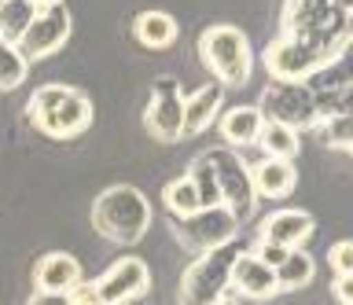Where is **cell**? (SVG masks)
I'll return each instance as SVG.
<instances>
[{
    "mask_svg": "<svg viewBox=\"0 0 353 305\" xmlns=\"http://www.w3.org/2000/svg\"><path fill=\"white\" fill-rule=\"evenodd\" d=\"M26 118L52 140H74L92 125V100L74 85H41L26 103Z\"/></svg>",
    "mask_w": 353,
    "mask_h": 305,
    "instance_id": "cell-1",
    "label": "cell"
},
{
    "mask_svg": "<svg viewBox=\"0 0 353 305\" xmlns=\"http://www.w3.org/2000/svg\"><path fill=\"white\" fill-rule=\"evenodd\" d=\"M188 180H192L195 188V199L203 210H210V206H221V191H217V177H214V166H210L206 151L203 155L192 158V166H188Z\"/></svg>",
    "mask_w": 353,
    "mask_h": 305,
    "instance_id": "cell-22",
    "label": "cell"
},
{
    "mask_svg": "<svg viewBox=\"0 0 353 305\" xmlns=\"http://www.w3.org/2000/svg\"><path fill=\"white\" fill-rule=\"evenodd\" d=\"M70 305H103V298H99V287H96V280H81L77 287L70 291Z\"/></svg>",
    "mask_w": 353,
    "mask_h": 305,
    "instance_id": "cell-28",
    "label": "cell"
},
{
    "mask_svg": "<svg viewBox=\"0 0 353 305\" xmlns=\"http://www.w3.org/2000/svg\"><path fill=\"white\" fill-rule=\"evenodd\" d=\"M250 254L258 257L261 265L276 269V265H280V261H283L287 254H291V250H287V246H276V243H269V239H258V243H254V250H250Z\"/></svg>",
    "mask_w": 353,
    "mask_h": 305,
    "instance_id": "cell-27",
    "label": "cell"
},
{
    "mask_svg": "<svg viewBox=\"0 0 353 305\" xmlns=\"http://www.w3.org/2000/svg\"><path fill=\"white\" fill-rule=\"evenodd\" d=\"M33 4V12H44V8H63L66 0H30Z\"/></svg>",
    "mask_w": 353,
    "mask_h": 305,
    "instance_id": "cell-32",
    "label": "cell"
},
{
    "mask_svg": "<svg viewBox=\"0 0 353 305\" xmlns=\"http://www.w3.org/2000/svg\"><path fill=\"white\" fill-rule=\"evenodd\" d=\"M26 305H70V294H55V291H33Z\"/></svg>",
    "mask_w": 353,
    "mask_h": 305,
    "instance_id": "cell-29",
    "label": "cell"
},
{
    "mask_svg": "<svg viewBox=\"0 0 353 305\" xmlns=\"http://www.w3.org/2000/svg\"><path fill=\"white\" fill-rule=\"evenodd\" d=\"M261 133V114L258 107H228L221 114V136H225V147L239 151V147H250Z\"/></svg>",
    "mask_w": 353,
    "mask_h": 305,
    "instance_id": "cell-18",
    "label": "cell"
},
{
    "mask_svg": "<svg viewBox=\"0 0 353 305\" xmlns=\"http://www.w3.org/2000/svg\"><path fill=\"white\" fill-rule=\"evenodd\" d=\"M210 166H214V177H217V191H221V206L236 217V221H250L254 217V188H250V166L239 158V151L232 147H210L206 151Z\"/></svg>",
    "mask_w": 353,
    "mask_h": 305,
    "instance_id": "cell-5",
    "label": "cell"
},
{
    "mask_svg": "<svg viewBox=\"0 0 353 305\" xmlns=\"http://www.w3.org/2000/svg\"><path fill=\"white\" fill-rule=\"evenodd\" d=\"M66 41H70V12H66V4H63V8H44V12L33 15L15 48L22 52L26 63H37V59L55 56Z\"/></svg>",
    "mask_w": 353,
    "mask_h": 305,
    "instance_id": "cell-9",
    "label": "cell"
},
{
    "mask_svg": "<svg viewBox=\"0 0 353 305\" xmlns=\"http://www.w3.org/2000/svg\"><path fill=\"white\" fill-rule=\"evenodd\" d=\"M239 257L236 246H221L210 254H199L184 269L181 287H176V305H214L228 298V269Z\"/></svg>",
    "mask_w": 353,
    "mask_h": 305,
    "instance_id": "cell-4",
    "label": "cell"
},
{
    "mask_svg": "<svg viewBox=\"0 0 353 305\" xmlns=\"http://www.w3.org/2000/svg\"><path fill=\"white\" fill-rule=\"evenodd\" d=\"M132 37L151 52H165L181 37V26H176V19L170 12H140L132 19Z\"/></svg>",
    "mask_w": 353,
    "mask_h": 305,
    "instance_id": "cell-17",
    "label": "cell"
},
{
    "mask_svg": "<svg viewBox=\"0 0 353 305\" xmlns=\"http://www.w3.org/2000/svg\"><path fill=\"white\" fill-rule=\"evenodd\" d=\"M221 100H225V89H221L217 81H214V85H203V89H195L192 96H184V136L206 133V129L217 122Z\"/></svg>",
    "mask_w": 353,
    "mask_h": 305,
    "instance_id": "cell-16",
    "label": "cell"
},
{
    "mask_svg": "<svg viewBox=\"0 0 353 305\" xmlns=\"http://www.w3.org/2000/svg\"><path fill=\"white\" fill-rule=\"evenodd\" d=\"M316 133H320V144H324V147H335V151H350L353 147V122H350V114L320 118Z\"/></svg>",
    "mask_w": 353,
    "mask_h": 305,
    "instance_id": "cell-25",
    "label": "cell"
},
{
    "mask_svg": "<svg viewBox=\"0 0 353 305\" xmlns=\"http://www.w3.org/2000/svg\"><path fill=\"white\" fill-rule=\"evenodd\" d=\"M81 261L74 254H63V250H52L44 254L37 265H33V287L37 291H55V294H70L77 283H81Z\"/></svg>",
    "mask_w": 353,
    "mask_h": 305,
    "instance_id": "cell-14",
    "label": "cell"
},
{
    "mask_svg": "<svg viewBox=\"0 0 353 305\" xmlns=\"http://www.w3.org/2000/svg\"><path fill=\"white\" fill-rule=\"evenodd\" d=\"M261 122H280L287 129H309L316 125V107H313V92L305 81H269L258 103Z\"/></svg>",
    "mask_w": 353,
    "mask_h": 305,
    "instance_id": "cell-6",
    "label": "cell"
},
{
    "mask_svg": "<svg viewBox=\"0 0 353 305\" xmlns=\"http://www.w3.org/2000/svg\"><path fill=\"white\" fill-rule=\"evenodd\" d=\"M335 298L339 305H353V276H335Z\"/></svg>",
    "mask_w": 353,
    "mask_h": 305,
    "instance_id": "cell-30",
    "label": "cell"
},
{
    "mask_svg": "<svg viewBox=\"0 0 353 305\" xmlns=\"http://www.w3.org/2000/svg\"><path fill=\"white\" fill-rule=\"evenodd\" d=\"M327 63H335V59H327L324 52L309 48V45H302V41H294V37H283V34L265 48V70H269V81H309L320 67H327Z\"/></svg>",
    "mask_w": 353,
    "mask_h": 305,
    "instance_id": "cell-8",
    "label": "cell"
},
{
    "mask_svg": "<svg viewBox=\"0 0 353 305\" xmlns=\"http://www.w3.org/2000/svg\"><path fill=\"white\" fill-rule=\"evenodd\" d=\"M92 228L118 246H132L151 228V202L132 184H114L92 202Z\"/></svg>",
    "mask_w": 353,
    "mask_h": 305,
    "instance_id": "cell-2",
    "label": "cell"
},
{
    "mask_svg": "<svg viewBox=\"0 0 353 305\" xmlns=\"http://www.w3.org/2000/svg\"><path fill=\"white\" fill-rule=\"evenodd\" d=\"M228 291H236V294H243V298H250V302H269L272 294H280L276 291V272L269 265H261L250 250H239V257L232 261Z\"/></svg>",
    "mask_w": 353,
    "mask_h": 305,
    "instance_id": "cell-12",
    "label": "cell"
},
{
    "mask_svg": "<svg viewBox=\"0 0 353 305\" xmlns=\"http://www.w3.org/2000/svg\"><path fill=\"white\" fill-rule=\"evenodd\" d=\"M173 232H176V239H181L188 250H195V254H210V250H221V246L236 243L239 221L225 210V206H210V210L192 213L188 221H176Z\"/></svg>",
    "mask_w": 353,
    "mask_h": 305,
    "instance_id": "cell-7",
    "label": "cell"
},
{
    "mask_svg": "<svg viewBox=\"0 0 353 305\" xmlns=\"http://www.w3.org/2000/svg\"><path fill=\"white\" fill-rule=\"evenodd\" d=\"M309 235H313V217L305 210H276L258 224V239H269L287 250H302Z\"/></svg>",
    "mask_w": 353,
    "mask_h": 305,
    "instance_id": "cell-13",
    "label": "cell"
},
{
    "mask_svg": "<svg viewBox=\"0 0 353 305\" xmlns=\"http://www.w3.org/2000/svg\"><path fill=\"white\" fill-rule=\"evenodd\" d=\"M30 74V63L22 59V52L8 41H0V92H15Z\"/></svg>",
    "mask_w": 353,
    "mask_h": 305,
    "instance_id": "cell-24",
    "label": "cell"
},
{
    "mask_svg": "<svg viewBox=\"0 0 353 305\" xmlns=\"http://www.w3.org/2000/svg\"><path fill=\"white\" fill-rule=\"evenodd\" d=\"M214 305H239V302H228V298H221V302H214Z\"/></svg>",
    "mask_w": 353,
    "mask_h": 305,
    "instance_id": "cell-33",
    "label": "cell"
},
{
    "mask_svg": "<svg viewBox=\"0 0 353 305\" xmlns=\"http://www.w3.org/2000/svg\"><path fill=\"white\" fill-rule=\"evenodd\" d=\"M162 202H165V210H170L173 221H188L192 213L203 210V206H199V199H195L192 180H188V177H176V180L165 184V188H162Z\"/></svg>",
    "mask_w": 353,
    "mask_h": 305,
    "instance_id": "cell-23",
    "label": "cell"
},
{
    "mask_svg": "<svg viewBox=\"0 0 353 305\" xmlns=\"http://www.w3.org/2000/svg\"><path fill=\"white\" fill-rule=\"evenodd\" d=\"M254 144L261 147V158H283V162H294L298 151H302V140H298L294 129H287L280 122H261V133Z\"/></svg>",
    "mask_w": 353,
    "mask_h": 305,
    "instance_id": "cell-19",
    "label": "cell"
},
{
    "mask_svg": "<svg viewBox=\"0 0 353 305\" xmlns=\"http://www.w3.org/2000/svg\"><path fill=\"white\" fill-rule=\"evenodd\" d=\"M327 4H331V12H335V15H350L353 12V0H327Z\"/></svg>",
    "mask_w": 353,
    "mask_h": 305,
    "instance_id": "cell-31",
    "label": "cell"
},
{
    "mask_svg": "<svg viewBox=\"0 0 353 305\" xmlns=\"http://www.w3.org/2000/svg\"><path fill=\"white\" fill-rule=\"evenodd\" d=\"M199 63L214 74L221 89L232 85H247L254 70V48L239 26H206L199 34Z\"/></svg>",
    "mask_w": 353,
    "mask_h": 305,
    "instance_id": "cell-3",
    "label": "cell"
},
{
    "mask_svg": "<svg viewBox=\"0 0 353 305\" xmlns=\"http://www.w3.org/2000/svg\"><path fill=\"white\" fill-rule=\"evenodd\" d=\"M298 184V173H294V162H283V158H261L250 166V188H254V199H283L291 195Z\"/></svg>",
    "mask_w": 353,
    "mask_h": 305,
    "instance_id": "cell-15",
    "label": "cell"
},
{
    "mask_svg": "<svg viewBox=\"0 0 353 305\" xmlns=\"http://www.w3.org/2000/svg\"><path fill=\"white\" fill-rule=\"evenodd\" d=\"M96 287H99L103 305H125L132 298H140V294H148L151 272L140 257H118L114 265L96 280Z\"/></svg>",
    "mask_w": 353,
    "mask_h": 305,
    "instance_id": "cell-11",
    "label": "cell"
},
{
    "mask_svg": "<svg viewBox=\"0 0 353 305\" xmlns=\"http://www.w3.org/2000/svg\"><path fill=\"white\" fill-rule=\"evenodd\" d=\"M37 15L30 0H0V41L19 45V37L26 34L30 19Z\"/></svg>",
    "mask_w": 353,
    "mask_h": 305,
    "instance_id": "cell-21",
    "label": "cell"
},
{
    "mask_svg": "<svg viewBox=\"0 0 353 305\" xmlns=\"http://www.w3.org/2000/svg\"><path fill=\"white\" fill-rule=\"evenodd\" d=\"M272 272H276V291H302L316 276V261L305 250H291Z\"/></svg>",
    "mask_w": 353,
    "mask_h": 305,
    "instance_id": "cell-20",
    "label": "cell"
},
{
    "mask_svg": "<svg viewBox=\"0 0 353 305\" xmlns=\"http://www.w3.org/2000/svg\"><path fill=\"white\" fill-rule=\"evenodd\" d=\"M327 261H331V272H335V276H353V243L350 239H342V243L331 246Z\"/></svg>",
    "mask_w": 353,
    "mask_h": 305,
    "instance_id": "cell-26",
    "label": "cell"
},
{
    "mask_svg": "<svg viewBox=\"0 0 353 305\" xmlns=\"http://www.w3.org/2000/svg\"><path fill=\"white\" fill-rule=\"evenodd\" d=\"M151 92H154L151 107L143 111L148 133L154 140H162V144L184 140V92H181V85H176L173 78H162V81H154Z\"/></svg>",
    "mask_w": 353,
    "mask_h": 305,
    "instance_id": "cell-10",
    "label": "cell"
}]
</instances>
